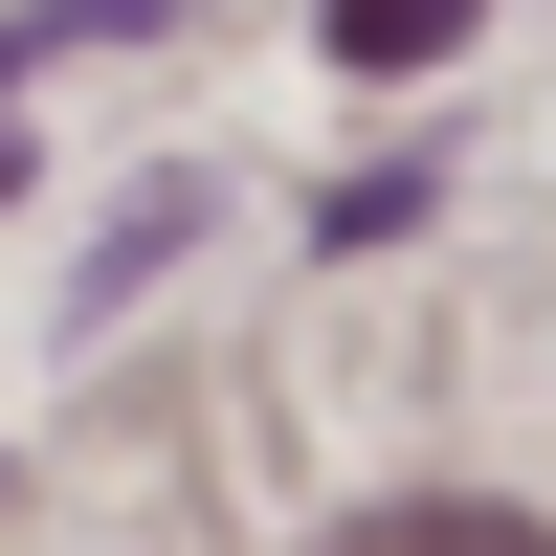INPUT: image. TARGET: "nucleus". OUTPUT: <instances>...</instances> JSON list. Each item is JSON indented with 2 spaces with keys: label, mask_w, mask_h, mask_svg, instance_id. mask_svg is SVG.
Masks as SVG:
<instances>
[{
  "label": "nucleus",
  "mask_w": 556,
  "mask_h": 556,
  "mask_svg": "<svg viewBox=\"0 0 556 556\" xmlns=\"http://www.w3.org/2000/svg\"><path fill=\"white\" fill-rule=\"evenodd\" d=\"M334 556H556L534 513H490V490H424V513H356Z\"/></svg>",
  "instance_id": "obj_1"
},
{
  "label": "nucleus",
  "mask_w": 556,
  "mask_h": 556,
  "mask_svg": "<svg viewBox=\"0 0 556 556\" xmlns=\"http://www.w3.org/2000/svg\"><path fill=\"white\" fill-rule=\"evenodd\" d=\"M334 45H356V67H445V45H468V0H334Z\"/></svg>",
  "instance_id": "obj_2"
}]
</instances>
